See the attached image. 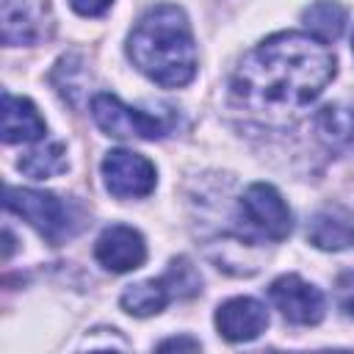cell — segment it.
<instances>
[{
  "label": "cell",
  "mask_w": 354,
  "mask_h": 354,
  "mask_svg": "<svg viewBox=\"0 0 354 354\" xmlns=\"http://www.w3.org/2000/svg\"><path fill=\"white\" fill-rule=\"evenodd\" d=\"M335 77V55L313 33L282 30L249 50L230 83L238 108L263 122H290Z\"/></svg>",
  "instance_id": "1"
},
{
  "label": "cell",
  "mask_w": 354,
  "mask_h": 354,
  "mask_svg": "<svg viewBox=\"0 0 354 354\" xmlns=\"http://www.w3.org/2000/svg\"><path fill=\"white\" fill-rule=\"evenodd\" d=\"M127 55L152 83L163 88L188 86L196 75V41L185 11L174 3L147 8L130 30Z\"/></svg>",
  "instance_id": "2"
},
{
  "label": "cell",
  "mask_w": 354,
  "mask_h": 354,
  "mask_svg": "<svg viewBox=\"0 0 354 354\" xmlns=\"http://www.w3.org/2000/svg\"><path fill=\"white\" fill-rule=\"evenodd\" d=\"M6 207L25 218L41 238H47L53 246L64 243L75 230L77 221L64 199H58L50 191H36V188H6Z\"/></svg>",
  "instance_id": "3"
},
{
  "label": "cell",
  "mask_w": 354,
  "mask_h": 354,
  "mask_svg": "<svg viewBox=\"0 0 354 354\" xmlns=\"http://www.w3.org/2000/svg\"><path fill=\"white\" fill-rule=\"evenodd\" d=\"M91 116L97 122V127L105 136L113 138H144V141H155L163 138L169 133V122L155 116V113H144L138 108L124 105L116 94L100 91L91 100Z\"/></svg>",
  "instance_id": "4"
},
{
  "label": "cell",
  "mask_w": 354,
  "mask_h": 354,
  "mask_svg": "<svg viewBox=\"0 0 354 354\" xmlns=\"http://www.w3.org/2000/svg\"><path fill=\"white\" fill-rule=\"evenodd\" d=\"M241 218L249 230L268 241H285L293 230L290 207L282 194L268 183H252L241 196Z\"/></svg>",
  "instance_id": "5"
},
{
  "label": "cell",
  "mask_w": 354,
  "mask_h": 354,
  "mask_svg": "<svg viewBox=\"0 0 354 354\" xmlns=\"http://www.w3.org/2000/svg\"><path fill=\"white\" fill-rule=\"evenodd\" d=\"M102 180L105 188L116 199H133V196H147L155 188V166L149 158L133 149H111L102 158Z\"/></svg>",
  "instance_id": "6"
},
{
  "label": "cell",
  "mask_w": 354,
  "mask_h": 354,
  "mask_svg": "<svg viewBox=\"0 0 354 354\" xmlns=\"http://www.w3.org/2000/svg\"><path fill=\"white\" fill-rule=\"evenodd\" d=\"M268 296H271L274 307L282 313V318L296 326H315L326 310L324 293L313 282L301 279L299 274L277 277L268 288Z\"/></svg>",
  "instance_id": "7"
},
{
  "label": "cell",
  "mask_w": 354,
  "mask_h": 354,
  "mask_svg": "<svg viewBox=\"0 0 354 354\" xmlns=\"http://www.w3.org/2000/svg\"><path fill=\"white\" fill-rule=\"evenodd\" d=\"M94 257L102 268L113 274H127L133 268H141L147 260V243L144 235L127 224H111L102 230V235L94 243Z\"/></svg>",
  "instance_id": "8"
},
{
  "label": "cell",
  "mask_w": 354,
  "mask_h": 354,
  "mask_svg": "<svg viewBox=\"0 0 354 354\" xmlns=\"http://www.w3.org/2000/svg\"><path fill=\"white\" fill-rule=\"evenodd\" d=\"M266 326H268V310L252 296L227 299L216 310V329L230 343H249L260 337Z\"/></svg>",
  "instance_id": "9"
},
{
  "label": "cell",
  "mask_w": 354,
  "mask_h": 354,
  "mask_svg": "<svg viewBox=\"0 0 354 354\" xmlns=\"http://www.w3.org/2000/svg\"><path fill=\"white\" fill-rule=\"evenodd\" d=\"M47 133V124L39 113V108L28 97L3 94V141L6 144H33L41 141Z\"/></svg>",
  "instance_id": "10"
},
{
  "label": "cell",
  "mask_w": 354,
  "mask_h": 354,
  "mask_svg": "<svg viewBox=\"0 0 354 354\" xmlns=\"http://www.w3.org/2000/svg\"><path fill=\"white\" fill-rule=\"evenodd\" d=\"M307 241L324 252H343L354 246V216L343 207H324L307 224Z\"/></svg>",
  "instance_id": "11"
},
{
  "label": "cell",
  "mask_w": 354,
  "mask_h": 354,
  "mask_svg": "<svg viewBox=\"0 0 354 354\" xmlns=\"http://www.w3.org/2000/svg\"><path fill=\"white\" fill-rule=\"evenodd\" d=\"M315 138L329 152H351L354 149V105L332 102L324 105L313 116Z\"/></svg>",
  "instance_id": "12"
},
{
  "label": "cell",
  "mask_w": 354,
  "mask_h": 354,
  "mask_svg": "<svg viewBox=\"0 0 354 354\" xmlns=\"http://www.w3.org/2000/svg\"><path fill=\"white\" fill-rule=\"evenodd\" d=\"M171 299H177V296H174V288H171L169 277L163 274V277H158V279H144V282L130 285V288L122 293L119 304H122V310H124L127 315L149 318V315H158Z\"/></svg>",
  "instance_id": "13"
},
{
  "label": "cell",
  "mask_w": 354,
  "mask_h": 354,
  "mask_svg": "<svg viewBox=\"0 0 354 354\" xmlns=\"http://www.w3.org/2000/svg\"><path fill=\"white\" fill-rule=\"evenodd\" d=\"M301 22L315 39L335 41L346 28V8L335 0H315L301 11Z\"/></svg>",
  "instance_id": "14"
},
{
  "label": "cell",
  "mask_w": 354,
  "mask_h": 354,
  "mask_svg": "<svg viewBox=\"0 0 354 354\" xmlns=\"http://www.w3.org/2000/svg\"><path fill=\"white\" fill-rule=\"evenodd\" d=\"M19 171L33 180H47L66 171V149L58 141H44L19 158Z\"/></svg>",
  "instance_id": "15"
},
{
  "label": "cell",
  "mask_w": 354,
  "mask_h": 354,
  "mask_svg": "<svg viewBox=\"0 0 354 354\" xmlns=\"http://www.w3.org/2000/svg\"><path fill=\"white\" fill-rule=\"evenodd\" d=\"M36 39V22L25 0H3V41L6 44H30Z\"/></svg>",
  "instance_id": "16"
},
{
  "label": "cell",
  "mask_w": 354,
  "mask_h": 354,
  "mask_svg": "<svg viewBox=\"0 0 354 354\" xmlns=\"http://www.w3.org/2000/svg\"><path fill=\"white\" fill-rule=\"evenodd\" d=\"M335 296H337V304L340 310L354 318V271H343L335 282Z\"/></svg>",
  "instance_id": "17"
},
{
  "label": "cell",
  "mask_w": 354,
  "mask_h": 354,
  "mask_svg": "<svg viewBox=\"0 0 354 354\" xmlns=\"http://www.w3.org/2000/svg\"><path fill=\"white\" fill-rule=\"evenodd\" d=\"M113 0H69V6L80 14V17H102L111 8Z\"/></svg>",
  "instance_id": "18"
},
{
  "label": "cell",
  "mask_w": 354,
  "mask_h": 354,
  "mask_svg": "<svg viewBox=\"0 0 354 354\" xmlns=\"http://www.w3.org/2000/svg\"><path fill=\"white\" fill-rule=\"evenodd\" d=\"M169 348H188V351H196V348H199V340H194V337H169V340L158 343V351H169Z\"/></svg>",
  "instance_id": "19"
},
{
  "label": "cell",
  "mask_w": 354,
  "mask_h": 354,
  "mask_svg": "<svg viewBox=\"0 0 354 354\" xmlns=\"http://www.w3.org/2000/svg\"><path fill=\"white\" fill-rule=\"evenodd\" d=\"M351 47H354V39H351Z\"/></svg>",
  "instance_id": "20"
}]
</instances>
